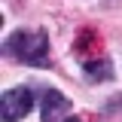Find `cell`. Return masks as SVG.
Segmentation results:
<instances>
[{"instance_id": "obj_1", "label": "cell", "mask_w": 122, "mask_h": 122, "mask_svg": "<svg viewBox=\"0 0 122 122\" xmlns=\"http://www.w3.org/2000/svg\"><path fill=\"white\" fill-rule=\"evenodd\" d=\"M6 55L30 67H43L49 58V40L43 30H12L6 40Z\"/></svg>"}, {"instance_id": "obj_2", "label": "cell", "mask_w": 122, "mask_h": 122, "mask_svg": "<svg viewBox=\"0 0 122 122\" xmlns=\"http://www.w3.org/2000/svg\"><path fill=\"white\" fill-rule=\"evenodd\" d=\"M30 110H34V89L15 86V89L3 92V101H0V116H3V122H21Z\"/></svg>"}, {"instance_id": "obj_3", "label": "cell", "mask_w": 122, "mask_h": 122, "mask_svg": "<svg viewBox=\"0 0 122 122\" xmlns=\"http://www.w3.org/2000/svg\"><path fill=\"white\" fill-rule=\"evenodd\" d=\"M67 98L61 95V92H55V89H43V98H40V110H43V122H55L67 110Z\"/></svg>"}, {"instance_id": "obj_4", "label": "cell", "mask_w": 122, "mask_h": 122, "mask_svg": "<svg viewBox=\"0 0 122 122\" xmlns=\"http://www.w3.org/2000/svg\"><path fill=\"white\" fill-rule=\"evenodd\" d=\"M82 67H86V73H89L92 79H110V76H113V67H110V61H104V58H86Z\"/></svg>"}, {"instance_id": "obj_5", "label": "cell", "mask_w": 122, "mask_h": 122, "mask_svg": "<svg viewBox=\"0 0 122 122\" xmlns=\"http://www.w3.org/2000/svg\"><path fill=\"white\" fill-rule=\"evenodd\" d=\"M64 122H82V119H79V116H70V119H64Z\"/></svg>"}]
</instances>
